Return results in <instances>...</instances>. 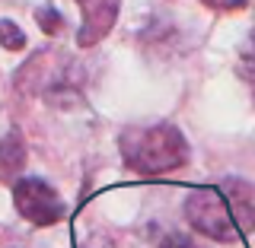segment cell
<instances>
[{
    "label": "cell",
    "instance_id": "cell-1",
    "mask_svg": "<svg viewBox=\"0 0 255 248\" xmlns=\"http://www.w3.org/2000/svg\"><path fill=\"white\" fill-rule=\"evenodd\" d=\"M122 159L137 175H166L188 163V143L172 124L131 127L118 140Z\"/></svg>",
    "mask_w": 255,
    "mask_h": 248
},
{
    "label": "cell",
    "instance_id": "cell-2",
    "mask_svg": "<svg viewBox=\"0 0 255 248\" xmlns=\"http://www.w3.org/2000/svg\"><path fill=\"white\" fill-rule=\"evenodd\" d=\"M185 217L198 236H207L214 242H236L239 239L233 207H230L227 194L220 191V185H204V188L188 191Z\"/></svg>",
    "mask_w": 255,
    "mask_h": 248
},
{
    "label": "cell",
    "instance_id": "cell-3",
    "mask_svg": "<svg viewBox=\"0 0 255 248\" xmlns=\"http://www.w3.org/2000/svg\"><path fill=\"white\" fill-rule=\"evenodd\" d=\"M13 204L19 210L22 220H29L32 226H51V223H61L67 207L58 197L48 181L42 178H19L13 185Z\"/></svg>",
    "mask_w": 255,
    "mask_h": 248
},
{
    "label": "cell",
    "instance_id": "cell-4",
    "mask_svg": "<svg viewBox=\"0 0 255 248\" xmlns=\"http://www.w3.org/2000/svg\"><path fill=\"white\" fill-rule=\"evenodd\" d=\"M77 3H80V13H83V22H80V32H77V45L93 48L112 32L122 0H77Z\"/></svg>",
    "mask_w": 255,
    "mask_h": 248
},
{
    "label": "cell",
    "instance_id": "cell-5",
    "mask_svg": "<svg viewBox=\"0 0 255 248\" xmlns=\"http://www.w3.org/2000/svg\"><path fill=\"white\" fill-rule=\"evenodd\" d=\"M217 185H220L223 194H227L230 207H233L239 233H252V229H255V185L246 181V178H236V175L217 181Z\"/></svg>",
    "mask_w": 255,
    "mask_h": 248
},
{
    "label": "cell",
    "instance_id": "cell-6",
    "mask_svg": "<svg viewBox=\"0 0 255 248\" xmlns=\"http://www.w3.org/2000/svg\"><path fill=\"white\" fill-rule=\"evenodd\" d=\"M26 163V147H22V137L19 131H10L3 140H0V172L3 175H13L22 169Z\"/></svg>",
    "mask_w": 255,
    "mask_h": 248
},
{
    "label": "cell",
    "instance_id": "cell-7",
    "mask_svg": "<svg viewBox=\"0 0 255 248\" xmlns=\"http://www.w3.org/2000/svg\"><path fill=\"white\" fill-rule=\"evenodd\" d=\"M0 45L6 51H22L26 48V35H22V29L13 19H0Z\"/></svg>",
    "mask_w": 255,
    "mask_h": 248
},
{
    "label": "cell",
    "instance_id": "cell-8",
    "mask_svg": "<svg viewBox=\"0 0 255 248\" xmlns=\"http://www.w3.org/2000/svg\"><path fill=\"white\" fill-rule=\"evenodd\" d=\"M243 77H246V83L255 89V32L249 35V42L243 45Z\"/></svg>",
    "mask_w": 255,
    "mask_h": 248
},
{
    "label": "cell",
    "instance_id": "cell-9",
    "mask_svg": "<svg viewBox=\"0 0 255 248\" xmlns=\"http://www.w3.org/2000/svg\"><path fill=\"white\" fill-rule=\"evenodd\" d=\"M38 26H42V32H48V35H54V32H61V16L58 10H51V6H42V10L35 13Z\"/></svg>",
    "mask_w": 255,
    "mask_h": 248
},
{
    "label": "cell",
    "instance_id": "cell-10",
    "mask_svg": "<svg viewBox=\"0 0 255 248\" xmlns=\"http://www.w3.org/2000/svg\"><path fill=\"white\" fill-rule=\"evenodd\" d=\"M207 10H217V13H233V10H246L249 0H201Z\"/></svg>",
    "mask_w": 255,
    "mask_h": 248
},
{
    "label": "cell",
    "instance_id": "cell-11",
    "mask_svg": "<svg viewBox=\"0 0 255 248\" xmlns=\"http://www.w3.org/2000/svg\"><path fill=\"white\" fill-rule=\"evenodd\" d=\"M159 248H198V245L191 242L188 236H179V233H172V236H166L163 242H159Z\"/></svg>",
    "mask_w": 255,
    "mask_h": 248
}]
</instances>
